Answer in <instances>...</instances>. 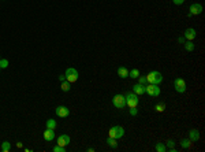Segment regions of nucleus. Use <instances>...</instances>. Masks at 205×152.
Returning <instances> with one entry per match:
<instances>
[{"label": "nucleus", "instance_id": "nucleus-1", "mask_svg": "<svg viewBox=\"0 0 205 152\" xmlns=\"http://www.w3.org/2000/svg\"><path fill=\"white\" fill-rule=\"evenodd\" d=\"M145 77H146L148 84H156V85H159V84L163 82V75L159 71H151L148 75H145Z\"/></svg>", "mask_w": 205, "mask_h": 152}, {"label": "nucleus", "instance_id": "nucleus-2", "mask_svg": "<svg viewBox=\"0 0 205 152\" xmlns=\"http://www.w3.org/2000/svg\"><path fill=\"white\" fill-rule=\"evenodd\" d=\"M126 99V106H129V107H137L138 106V103H140V99H138V95H135L134 92H129L126 93L125 96Z\"/></svg>", "mask_w": 205, "mask_h": 152}, {"label": "nucleus", "instance_id": "nucleus-3", "mask_svg": "<svg viewBox=\"0 0 205 152\" xmlns=\"http://www.w3.org/2000/svg\"><path fill=\"white\" fill-rule=\"evenodd\" d=\"M123 136H125V129H123L122 126H112V128L110 129V136H108V137L119 140V138H122Z\"/></svg>", "mask_w": 205, "mask_h": 152}, {"label": "nucleus", "instance_id": "nucleus-4", "mask_svg": "<svg viewBox=\"0 0 205 152\" xmlns=\"http://www.w3.org/2000/svg\"><path fill=\"white\" fill-rule=\"evenodd\" d=\"M66 80H67L70 84L77 82V80H78L77 69H74V67H68V69L66 70Z\"/></svg>", "mask_w": 205, "mask_h": 152}, {"label": "nucleus", "instance_id": "nucleus-5", "mask_svg": "<svg viewBox=\"0 0 205 152\" xmlns=\"http://www.w3.org/2000/svg\"><path fill=\"white\" fill-rule=\"evenodd\" d=\"M112 104L115 106L116 108H119V110H122V108L126 107V99L123 95H115L112 97Z\"/></svg>", "mask_w": 205, "mask_h": 152}, {"label": "nucleus", "instance_id": "nucleus-6", "mask_svg": "<svg viewBox=\"0 0 205 152\" xmlns=\"http://www.w3.org/2000/svg\"><path fill=\"white\" fill-rule=\"evenodd\" d=\"M145 93H148L149 96H153V97H157L160 95V88L156 84H149L148 87H145Z\"/></svg>", "mask_w": 205, "mask_h": 152}, {"label": "nucleus", "instance_id": "nucleus-7", "mask_svg": "<svg viewBox=\"0 0 205 152\" xmlns=\"http://www.w3.org/2000/svg\"><path fill=\"white\" fill-rule=\"evenodd\" d=\"M174 87H175V90L178 93H185L186 92V81L181 77L175 78V81H174Z\"/></svg>", "mask_w": 205, "mask_h": 152}, {"label": "nucleus", "instance_id": "nucleus-8", "mask_svg": "<svg viewBox=\"0 0 205 152\" xmlns=\"http://www.w3.org/2000/svg\"><path fill=\"white\" fill-rule=\"evenodd\" d=\"M55 112H56V115L60 116V118H67V116L70 115V110H68L67 107H64V106L56 107L55 108Z\"/></svg>", "mask_w": 205, "mask_h": 152}, {"label": "nucleus", "instance_id": "nucleus-9", "mask_svg": "<svg viewBox=\"0 0 205 152\" xmlns=\"http://www.w3.org/2000/svg\"><path fill=\"white\" fill-rule=\"evenodd\" d=\"M189 11H190L191 15H200L202 12V6L200 3H193L189 8Z\"/></svg>", "mask_w": 205, "mask_h": 152}, {"label": "nucleus", "instance_id": "nucleus-10", "mask_svg": "<svg viewBox=\"0 0 205 152\" xmlns=\"http://www.w3.org/2000/svg\"><path fill=\"white\" fill-rule=\"evenodd\" d=\"M70 144V136L67 134H60L57 137V145H62V147H67Z\"/></svg>", "mask_w": 205, "mask_h": 152}, {"label": "nucleus", "instance_id": "nucleus-11", "mask_svg": "<svg viewBox=\"0 0 205 152\" xmlns=\"http://www.w3.org/2000/svg\"><path fill=\"white\" fill-rule=\"evenodd\" d=\"M196 36H197V33L193 27H189V29H186V32H185V39H186L187 41H193V40L196 39Z\"/></svg>", "mask_w": 205, "mask_h": 152}, {"label": "nucleus", "instance_id": "nucleus-12", "mask_svg": "<svg viewBox=\"0 0 205 152\" xmlns=\"http://www.w3.org/2000/svg\"><path fill=\"white\" fill-rule=\"evenodd\" d=\"M44 140L47 141H54L55 140V130L54 129H45L44 131Z\"/></svg>", "mask_w": 205, "mask_h": 152}, {"label": "nucleus", "instance_id": "nucleus-13", "mask_svg": "<svg viewBox=\"0 0 205 152\" xmlns=\"http://www.w3.org/2000/svg\"><path fill=\"white\" fill-rule=\"evenodd\" d=\"M133 92L135 93V95H144V93H145V85H141V84L133 85Z\"/></svg>", "mask_w": 205, "mask_h": 152}, {"label": "nucleus", "instance_id": "nucleus-14", "mask_svg": "<svg viewBox=\"0 0 205 152\" xmlns=\"http://www.w3.org/2000/svg\"><path fill=\"white\" fill-rule=\"evenodd\" d=\"M200 138V133L198 130H196V129H191L190 131H189V140L193 141V143H196L197 140Z\"/></svg>", "mask_w": 205, "mask_h": 152}, {"label": "nucleus", "instance_id": "nucleus-15", "mask_svg": "<svg viewBox=\"0 0 205 152\" xmlns=\"http://www.w3.org/2000/svg\"><path fill=\"white\" fill-rule=\"evenodd\" d=\"M118 75L120 78H127L129 77V70L126 67H119L118 69Z\"/></svg>", "mask_w": 205, "mask_h": 152}, {"label": "nucleus", "instance_id": "nucleus-16", "mask_svg": "<svg viewBox=\"0 0 205 152\" xmlns=\"http://www.w3.org/2000/svg\"><path fill=\"white\" fill-rule=\"evenodd\" d=\"M10 151H11V143L3 141L2 143V152H10Z\"/></svg>", "mask_w": 205, "mask_h": 152}, {"label": "nucleus", "instance_id": "nucleus-17", "mask_svg": "<svg viewBox=\"0 0 205 152\" xmlns=\"http://www.w3.org/2000/svg\"><path fill=\"white\" fill-rule=\"evenodd\" d=\"M129 77L138 78V77H140V70H138V69H131L130 71H129Z\"/></svg>", "mask_w": 205, "mask_h": 152}, {"label": "nucleus", "instance_id": "nucleus-18", "mask_svg": "<svg viewBox=\"0 0 205 152\" xmlns=\"http://www.w3.org/2000/svg\"><path fill=\"white\" fill-rule=\"evenodd\" d=\"M56 126H57V123H56V121L55 119H48L47 121V128L48 129H56Z\"/></svg>", "mask_w": 205, "mask_h": 152}, {"label": "nucleus", "instance_id": "nucleus-19", "mask_svg": "<svg viewBox=\"0 0 205 152\" xmlns=\"http://www.w3.org/2000/svg\"><path fill=\"white\" fill-rule=\"evenodd\" d=\"M107 143H108V145L112 147V148H116V147H118V141H116V138L108 137V138H107Z\"/></svg>", "mask_w": 205, "mask_h": 152}, {"label": "nucleus", "instance_id": "nucleus-20", "mask_svg": "<svg viewBox=\"0 0 205 152\" xmlns=\"http://www.w3.org/2000/svg\"><path fill=\"white\" fill-rule=\"evenodd\" d=\"M70 89H71V87H70V82H68L67 80L63 81V82H62V90H63V92H68Z\"/></svg>", "mask_w": 205, "mask_h": 152}, {"label": "nucleus", "instance_id": "nucleus-21", "mask_svg": "<svg viewBox=\"0 0 205 152\" xmlns=\"http://www.w3.org/2000/svg\"><path fill=\"white\" fill-rule=\"evenodd\" d=\"M185 49L189 51V52L194 51V43H193V41H187V43H185Z\"/></svg>", "mask_w": 205, "mask_h": 152}, {"label": "nucleus", "instance_id": "nucleus-22", "mask_svg": "<svg viewBox=\"0 0 205 152\" xmlns=\"http://www.w3.org/2000/svg\"><path fill=\"white\" fill-rule=\"evenodd\" d=\"M155 149H156V151H157V152H166V151H167L166 145H164L163 143H157V144H156Z\"/></svg>", "mask_w": 205, "mask_h": 152}, {"label": "nucleus", "instance_id": "nucleus-23", "mask_svg": "<svg viewBox=\"0 0 205 152\" xmlns=\"http://www.w3.org/2000/svg\"><path fill=\"white\" fill-rule=\"evenodd\" d=\"M155 110L157 111V112H163V111L166 110V104H164V103H157V104L155 106Z\"/></svg>", "mask_w": 205, "mask_h": 152}, {"label": "nucleus", "instance_id": "nucleus-24", "mask_svg": "<svg viewBox=\"0 0 205 152\" xmlns=\"http://www.w3.org/2000/svg\"><path fill=\"white\" fill-rule=\"evenodd\" d=\"M181 145H182V148L186 149V148H189V147L191 145V141L189 140V138H187V140L185 138V140H182V141H181Z\"/></svg>", "mask_w": 205, "mask_h": 152}, {"label": "nucleus", "instance_id": "nucleus-25", "mask_svg": "<svg viewBox=\"0 0 205 152\" xmlns=\"http://www.w3.org/2000/svg\"><path fill=\"white\" fill-rule=\"evenodd\" d=\"M54 152H66V147H62V145H56L54 147V149H52Z\"/></svg>", "mask_w": 205, "mask_h": 152}, {"label": "nucleus", "instance_id": "nucleus-26", "mask_svg": "<svg viewBox=\"0 0 205 152\" xmlns=\"http://www.w3.org/2000/svg\"><path fill=\"white\" fill-rule=\"evenodd\" d=\"M7 66H8V60L7 59H0V67H2V69H6Z\"/></svg>", "mask_w": 205, "mask_h": 152}, {"label": "nucleus", "instance_id": "nucleus-27", "mask_svg": "<svg viewBox=\"0 0 205 152\" xmlns=\"http://www.w3.org/2000/svg\"><path fill=\"white\" fill-rule=\"evenodd\" d=\"M138 84H141V85H145V84H148V81H146V77H144V75L141 77V75H140V77H138Z\"/></svg>", "mask_w": 205, "mask_h": 152}, {"label": "nucleus", "instance_id": "nucleus-28", "mask_svg": "<svg viewBox=\"0 0 205 152\" xmlns=\"http://www.w3.org/2000/svg\"><path fill=\"white\" fill-rule=\"evenodd\" d=\"M130 114H131L133 116H135L137 114H138V110H137V107H131V108H130Z\"/></svg>", "mask_w": 205, "mask_h": 152}, {"label": "nucleus", "instance_id": "nucleus-29", "mask_svg": "<svg viewBox=\"0 0 205 152\" xmlns=\"http://www.w3.org/2000/svg\"><path fill=\"white\" fill-rule=\"evenodd\" d=\"M183 2H185V0H172V3L176 4V6H181V4L183 3Z\"/></svg>", "mask_w": 205, "mask_h": 152}, {"label": "nucleus", "instance_id": "nucleus-30", "mask_svg": "<svg viewBox=\"0 0 205 152\" xmlns=\"http://www.w3.org/2000/svg\"><path fill=\"white\" fill-rule=\"evenodd\" d=\"M174 144H175V143H174L172 140H168V141H167V145H168V147H174Z\"/></svg>", "mask_w": 205, "mask_h": 152}, {"label": "nucleus", "instance_id": "nucleus-31", "mask_svg": "<svg viewBox=\"0 0 205 152\" xmlns=\"http://www.w3.org/2000/svg\"><path fill=\"white\" fill-rule=\"evenodd\" d=\"M59 80L62 81V82L63 81H66V75H59Z\"/></svg>", "mask_w": 205, "mask_h": 152}, {"label": "nucleus", "instance_id": "nucleus-32", "mask_svg": "<svg viewBox=\"0 0 205 152\" xmlns=\"http://www.w3.org/2000/svg\"><path fill=\"white\" fill-rule=\"evenodd\" d=\"M17 147H18V148H22V143H17Z\"/></svg>", "mask_w": 205, "mask_h": 152}, {"label": "nucleus", "instance_id": "nucleus-33", "mask_svg": "<svg viewBox=\"0 0 205 152\" xmlns=\"http://www.w3.org/2000/svg\"><path fill=\"white\" fill-rule=\"evenodd\" d=\"M0 59H2V58H0Z\"/></svg>", "mask_w": 205, "mask_h": 152}, {"label": "nucleus", "instance_id": "nucleus-34", "mask_svg": "<svg viewBox=\"0 0 205 152\" xmlns=\"http://www.w3.org/2000/svg\"><path fill=\"white\" fill-rule=\"evenodd\" d=\"M0 69H2V67H0Z\"/></svg>", "mask_w": 205, "mask_h": 152}]
</instances>
